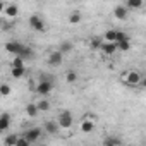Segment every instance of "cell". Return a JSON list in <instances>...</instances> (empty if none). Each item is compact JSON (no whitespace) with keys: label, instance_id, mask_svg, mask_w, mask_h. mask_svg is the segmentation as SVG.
<instances>
[{"label":"cell","instance_id":"8fae6325","mask_svg":"<svg viewBox=\"0 0 146 146\" xmlns=\"http://www.w3.org/2000/svg\"><path fill=\"white\" fill-rule=\"evenodd\" d=\"M4 12H5L7 19H16L19 16V7H17V4H5Z\"/></svg>","mask_w":146,"mask_h":146},{"label":"cell","instance_id":"484cf974","mask_svg":"<svg viewBox=\"0 0 146 146\" xmlns=\"http://www.w3.org/2000/svg\"><path fill=\"white\" fill-rule=\"evenodd\" d=\"M115 33H117V29H107L105 35L102 36L103 41H115Z\"/></svg>","mask_w":146,"mask_h":146},{"label":"cell","instance_id":"2e32d148","mask_svg":"<svg viewBox=\"0 0 146 146\" xmlns=\"http://www.w3.org/2000/svg\"><path fill=\"white\" fill-rule=\"evenodd\" d=\"M72 50H74V43H72V41H69V40H65V41H62L60 45H58V52L60 53H70Z\"/></svg>","mask_w":146,"mask_h":146},{"label":"cell","instance_id":"9c48e42d","mask_svg":"<svg viewBox=\"0 0 146 146\" xmlns=\"http://www.w3.org/2000/svg\"><path fill=\"white\" fill-rule=\"evenodd\" d=\"M127 16H129V9H127L125 5H117V7L113 9V17H115L117 21H125Z\"/></svg>","mask_w":146,"mask_h":146},{"label":"cell","instance_id":"4dcf8cb0","mask_svg":"<svg viewBox=\"0 0 146 146\" xmlns=\"http://www.w3.org/2000/svg\"><path fill=\"white\" fill-rule=\"evenodd\" d=\"M16 146H29V141H28L24 136H19V137H17V143H16Z\"/></svg>","mask_w":146,"mask_h":146},{"label":"cell","instance_id":"44dd1931","mask_svg":"<svg viewBox=\"0 0 146 146\" xmlns=\"http://www.w3.org/2000/svg\"><path fill=\"white\" fill-rule=\"evenodd\" d=\"M19 48H21V43H19V41H7V43H5V50H7L9 53H14V55H16V53L19 52Z\"/></svg>","mask_w":146,"mask_h":146},{"label":"cell","instance_id":"7402d4cb","mask_svg":"<svg viewBox=\"0 0 146 146\" xmlns=\"http://www.w3.org/2000/svg\"><path fill=\"white\" fill-rule=\"evenodd\" d=\"M102 43H103V38H102V36H93V38L90 40V48L96 52V50H100Z\"/></svg>","mask_w":146,"mask_h":146},{"label":"cell","instance_id":"ffe728a7","mask_svg":"<svg viewBox=\"0 0 146 146\" xmlns=\"http://www.w3.org/2000/svg\"><path fill=\"white\" fill-rule=\"evenodd\" d=\"M36 107H38V110H40V113H41V112H48V110L52 108V103H50V100L45 96L43 100L36 102Z\"/></svg>","mask_w":146,"mask_h":146},{"label":"cell","instance_id":"9a60e30c","mask_svg":"<svg viewBox=\"0 0 146 146\" xmlns=\"http://www.w3.org/2000/svg\"><path fill=\"white\" fill-rule=\"evenodd\" d=\"M64 78H65V83H67V84H76L78 79H79V74H78V70H72V69H70V70L65 72Z\"/></svg>","mask_w":146,"mask_h":146},{"label":"cell","instance_id":"7a4b0ae2","mask_svg":"<svg viewBox=\"0 0 146 146\" xmlns=\"http://www.w3.org/2000/svg\"><path fill=\"white\" fill-rule=\"evenodd\" d=\"M55 120H57L58 127L64 129V131H70L72 125H74V117H72V113H70L69 110H62V112H58V115H57Z\"/></svg>","mask_w":146,"mask_h":146},{"label":"cell","instance_id":"83f0119b","mask_svg":"<svg viewBox=\"0 0 146 146\" xmlns=\"http://www.w3.org/2000/svg\"><path fill=\"white\" fill-rule=\"evenodd\" d=\"M0 29H2V31H12L14 29V23H11L9 19L7 21L2 19V23H0Z\"/></svg>","mask_w":146,"mask_h":146},{"label":"cell","instance_id":"cb8c5ba5","mask_svg":"<svg viewBox=\"0 0 146 146\" xmlns=\"http://www.w3.org/2000/svg\"><path fill=\"white\" fill-rule=\"evenodd\" d=\"M115 43H117V52L131 50V40H120V41H115Z\"/></svg>","mask_w":146,"mask_h":146},{"label":"cell","instance_id":"d4e9b609","mask_svg":"<svg viewBox=\"0 0 146 146\" xmlns=\"http://www.w3.org/2000/svg\"><path fill=\"white\" fill-rule=\"evenodd\" d=\"M12 93V88L7 84V83H2L0 84V96H11Z\"/></svg>","mask_w":146,"mask_h":146},{"label":"cell","instance_id":"e0dca14e","mask_svg":"<svg viewBox=\"0 0 146 146\" xmlns=\"http://www.w3.org/2000/svg\"><path fill=\"white\" fill-rule=\"evenodd\" d=\"M81 21H83V14H81L79 11H72V12L69 14V24L76 26V24H79Z\"/></svg>","mask_w":146,"mask_h":146},{"label":"cell","instance_id":"7c38bea8","mask_svg":"<svg viewBox=\"0 0 146 146\" xmlns=\"http://www.w3.org/2000/svg\"><path fill=\"white\" fill-rule=\"evenodd\" d=\"M100 50H102L105 55H113V53L117 52V43H115V41H103L102 46H100Z\"/></svg>","mask_w":146,"mask_h":146},{"label":"cell","instance_id":"d6986e66","mask_svg":"<svg viewBox=\"0 0 146 146\" xmlns=\"http://www.w3.org/2000/svg\"><path fill=\"white\" fill-rule=\"evenodd\" d=\"M11 76L14 79H21L26 76V67H11Z\"/></svg>","mask_w":146,"mask_h":146},{"label":"cell","instance_id":"277c9868","mask_svg":"<svg viewBox=\"0 0 146 146\" xmlns=\"http://www.w3.org/2000/svg\"><path fill=\"white\" fill-rule=\"evenodd\" d=\"M28 24H29V28H31L33 31H36V33L46 31V23H45V19H43L40 14H31L29 19H28Z\"/></svg>","mask_w":146,"mask_h":146},{"label":"cell","instance_id":"30bf717a","mask_svg":"<svg viewBox=\"0 0 146 146\" xmlns=\"http://www.w3.org/2000/svg\"><path fill=\"white\" fill-rule=\"evenodd\" d=\"M11 122H12V115L9 112H4L0 113V132H4L11 127Z\"/></svg>","mask_w":146,"mask_h":146},{"label":"cell","instance_id":"ac0fdd59","mask_svg":"<svg viewBox=\"0 0 146 146\" xmlns=\"http://www.w3.org/2000/svg\"><path fill=\"white\" fill-rule=\"evenodd\" d=\"M103 144L105 146H120L122 144V139L119 136H107L103 139Z\"/></svg>","mask_w":146,"mask_h":146},{"label":"cell","instance_id":"1f68e13d","mask_svg":"<svg viewBox=\"0 0 146 146\" xmlns=\"http://www.w3.org/2000/svg\"><path fill=\"white\" fill-rule=\"evenodd\" d=\"M4 9H5V2H4V0H0V12H4Z\"/></svg>","mask_w":146,"mask_h":146},{"label":"cell","instance_id":"5bb4252c","mask_svg":"<svg viewBox=\"0 0 146 146\" xmlns=\"http://www.w3.org/2000/svg\"><path fill=\"white\" fill-rule=\"evenodd\" d=\"M43 131H45V132H48V134H57V132L60 131V127H58L57 120H48V122H45Z\"/></svg>","mask_w":146,"mask_h":146},{"label":"cell","instance_id":"6da1fadb","mask_svg":"<svg viewBox=\"0 0 146 146\" xmlns=\"http://www.w3.org/2000/svg\"><path fill=\"white\" fill-rule=\"evenodd\" d=\"M53 76H41L36 88H35V93L40 95V96H50V93L53 91Z\"/></svg>","mask_w":146,"mask_h":146},{"label":"cell","instance_id":"f546056e","mask_svg":"<svg viewBox=\"0 0 146 146\" xmlns=\"http://www.w3.org/2000/svg\"><path fill=\"white\" fill-rule=\"evenodd\" d=\"M120 40H131V38H129V35H127L125 31H119V29H117V33H115V41H120Z\"/></svg>","mask_w":146,"mask_h":146},{"label":"cell","instance_id":"5b68a950","mask_svg":"<svg viewBox=\"0 0 146 146\" xmlns=\"http://www.w3.org/2000/svg\"><path fill=\"white\" fill-rule=\"evenodd\" d=\"M95 120H96L95 115H86V117H83L81 122H79V131L84 132V134L93 132V131H95Z\"/></svg>","mask_w":146,"mask_h":146},{"label":"cell","instance_id":"4316f807","mask_svg":"<svg viewBox=\"0 0 146 146\" xmlns=\"http://www.w3.org/2000/svg\"><path fill=\"white\" fill-rule=\"evenodd\" d=\"M17 137H19V136H16V134H9V136H5V137H4V144L16 146V143H17Z\"/></svg>","mask_w":146,"mask_h":146},{"label":"cell","instance_id":"ba28073f","mask_svg":"<svg viewBox=\"0 0 146 146\" xmlns=\"http://www.w3.org/2000/svg\"><path fill=\"white\" fill-rule=\"evenodd\" d=\"M16 55H19V57L26 62V60H31V58L35 57V52H33L31 46H28V45H21V48H19V52H17Z\"/></svg>","mask_w":146,"mask_h":146},{"label":"cell","instance_id":"52a82bcc","mask_svg":"<svg viewBox=\"0 0 146 146\" xmlns=\"http://www.w3.org/2000/svg\"><path fill=\"white\" fill-rule=\"evenodd\" d=\"M46 62H48V65H52V67H58V65L64 62V53H60L58 50H53V52H50Z\"/></svg>","mask_w":146,"mask_h":146},{"label":"cell","instance_id":"d6a6232c","mask_svg":"<svg viewBox=\"0 0 146 146\" xmlns=\"http://www.w3.org/2000/svg\"><path fill=\"white\" fill-rule=\"evenodd\" d=\"M0 23H2V19H0Z\"/></svg>","mask_w":146,"mask_h":146},{"label":"cell","instance_id":"603a6c76","mask_svg":"<svg viewBox=\"0 0 146 146\" xmlns=\"http://www.w3.org/2000/svg\"><path fill=\"white\" fill-rule=\"evenodd\" d=\"M143 4H144L143 0H125V7H127L129 11H131V9H132V11L141 9V7H143Z\"/></svg>","mask_w":146,"mask_h":146},{"label":"cell","instance_id":"3957f363","mask_svg":"<svg viewBox=\"0 0 146 146\" xmlns=\"http://www.w3.org/2000/svg\"><path fill=\"white\" fill-rule=\"evenodd\" d=\"M141 78H143V74L141 72H137V70H125L124 74H122V83L124 84H127L129 88H136V86H139V81H141Z\"/></svg>","mask_w":146,"mask_h":146},{"label":"cell","instance_id":"4fadbf2b","mask_svg":"<svg viewBox=\"0 0 146 146\" xmlns=\"http://www.w3.org/2000/svg\"><path fill=\"white\" fill-rule=\"evenodd\" d=\"M24 112H26V115L28 117H31V119H36L38 115H40V110H38V107H36V103H28L26 107H24Z\"/></svg>","mask_w":146,"mask_h":146},{"label":"cell","instance_id":"8992f818","mask_svg":"<svg viewBox=\"0 0 146 146\" xmlns=\"http://www.w3.org/2000/svg\"><path fill=\"white\" fill-rule=\"evenodd\" d=\"M41 134H43V129H41V127H29V129H26V131L23 132V136L29 141V144H31V143H36V141L41 137Z\"/></svg>","mask_w":146,"mask_h":146},{"label":"cell","instance_id":"f1b7e54d","mask_svg":"<svg viewBox=\"0 0 146 146\" xmlns=\"http://www.w3.org/2000/svg\"><path fill=\"white\" fill-rule=\"evenodd\" d=\"M24 64H26V62H24L19 55H16V57L12 58V62H11V67H26Z\"/></svg>","mask_w":146,"mask_h":146}]
</instances>
